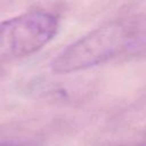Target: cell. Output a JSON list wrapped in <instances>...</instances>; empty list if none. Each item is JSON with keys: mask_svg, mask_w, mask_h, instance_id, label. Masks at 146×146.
I'll list each match as a JSON object with an SVG mask.
<instances>
[{"mask_svg": "<svg viewBox=\"0 0 146 146\" xmlns=\"http://www.w3.org/2000/svg\"><path fill=\"white\" fill-rule=\"evenodd\" d=\"M146 42V17L120 18L84 34L50 63L56 73H70L103 64Z\"/></svg>", "mask_w": 146, "mask_h": 146, "instance_id": "6da1fadb", "label": "cell"}, {"mask_svg": "<svg viewBox=\"0 0 146 146\" xmlns=\"http://www.w3.org/2000/svg\"><path fill=\"white\" fill-rule=\"evenodd\" d=\"M57 31V18L42 10H32L0 22V62L39 51L55 38Z\"/></svg>", "mask_w": 146, "mask_h": 146, "instance_id": "7a4b0ae2", "label": "cell"}, {"mask_svg": "<svg viewBox=\"0 0 146 146\" xmlns=\"http://www.w3.org/2000/svg\"><path fill=\"white\" fill-rule=\"evenodd\" d=\"M0 146H26V145L17 141H0Z\"/></svg>", "mask_w": 146, "mask_h": 146, "instance_id": "3957f363", "label": "cell"}, {"mask_svg": "<svg viewBox=\"0 0 146 146\" xmlns=\"http://www.w3.org/2000/svg\"><path fill=\"white\" fill-rule=\"evenodd\" d=\"M124 146H146V143H137V144H130V145H124Z\"/></svg>", "mask_w": 146, "mask_h": 146, "instance_id": "277c9868", "label": "cell"}]
</instances>
